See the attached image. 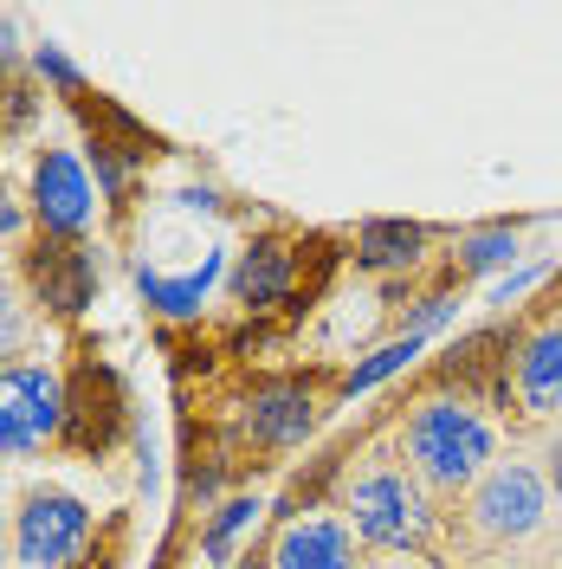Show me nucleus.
Wrapping results in <instances>:
<instances>
[{
  "label": "nucleus",
  "instance_id": "10",
  "mask_svg": "<svg viewBox=\"0 0 562 569\" xmlns=\"http://www.w3.org/2000/svg\"><path fill=\"white\" fill-rule=\"evenodd\" d=\"M284 279H291V259H284V247H252L247 259H240V298H252V305H265V298H279Z\"/></svg>",
  "mask_w": 562,
  "mask_h": 569
},
{
  "label": "nucleus",
  "instance_id": "9",
  "mask_svg": "<svg viewBox=\"0 0 562 569\" xmlns=\"http://www.w3.org/2000/svg\"><path fill=\"white\" fill-rule=\"evenodd\" d=\"M311 395L291 389V382H279V389L252 395V433L265 440V447H291V440H304L311 433Z\"/></svg>",
  "mask_w": 562,
  "mask_h": 569
},
{
  "label": "nucleus",
  "instance_id": "12",
  "mask_svg": "<svg viewBox=\"0 0 562 569\" xmlns=\"http://www.w3.org/2000/svg\"><path fill=\"white\" fill-rule=\"evenodd\" d=\"M252 511H259V498H233V505H220V518H213V531H208V557H227L233 531L252 525Z\"/></svg>",
  "mask_w": 562,
  "mask_h": 569
},
{
  "label": "nucleus",
  "instance_id": "14",
  "mask_svg": "<svg viewBox=\"0 0 562 569\" xmlns=\"http://www.w3.org/2000/svg\"><path fill=\"white\" fill-rule=\"evenodd\" d=\"M504 259H518V233H479L472 247H465V266H504Z\"/></svg>",
  "mask_w": 562,
  "mask_h": 569
},
{
  "label": "nucleus",
  "instance_id": "3",
  "mask_svg": "<svg viewBox=\"0 0 562 569\" xmlns=\"http://www.w3.org/2000/svg\"><path fill=\"white\" fill-rule=\"evenodd\" d=\"M550 511H556V498H550V479H543L536 466L498 460L492 472L465 492V531L479 537V543H492V550H518L530 537H543Z\"/></svg>",
  "mask_w": 562,
  "mask_h": 569
},
{
  "label": "nucleus",
  "instance_id": "5",
  "mask_svg": "<svg viewBox=\"0 0 562 569\" xmlns=\"http://www.w3.org/2000/svg\"><path fill=\"white\" fill-rule=\"evenodd\" d=\"M91 537V505L71 492H33L13 511V569H66Z\"/></svg>",
  "mask_w": 562,
  "mask_h": 569
},
{
  "label": "nucleus",
  "instance_id": "15",
  "mask_svg": "<svg viewBox=\"0 0 562 569\" xmlns=\"http://www.w3.org/2000/svg\"><path fill=\"white\" fill-rule=\"evenodd\" d=\"M20 227H27V213H20V194H7V188H0V240H13Z\"/></svg>",
  "mask_w": 562,
  "mask_h": 569
},
{
  "label": "nucleus",
  "instance_id": "19",
  "mask_svg": "<svg viewBox=\"0 0 562 569\" xmlns=\"http://www.w3.org/2000/svg\"><path fill=\"white\" fill-rule=\"evenodd\" d=\"M556 569H562V563H556Z\"/></svg>",
  "mask_w": 562,
  "mask_h": 569
},
{
  "label": "nucleus",
  "instance_id": "6",
  "mask_svg": "<svg viewBox=\"0 0 562 569\" xmlns=\"http://www.w3.org/2000/svg\"><path fill=\"white\" fill-rule=\"evenodd\" d=\"M27 201H33V220L46 233H84L91 227V213H98V188L84 176V162L71 156V149H46L33 162V188H27Z\"/></svg>",
  "mask_w": 562,
  "mask_h": 569
},
{
  "label": "nucleus",
  "instance_id": "1",
  "mask_svg": "<svg viewBox=\"0 0 562 569\" xmlns=\"http://www.w3.org/2000/svg\"><path fill=\"white\" fill-rule=\"evenodd\" d=\"M401 460L426 498H465L498 466V427L459 395H426L401 421Z\"/></svg>",
  "mask_w": 562,
  "mask_h": 569
},
{
  "label": "nucleus",
  "instance_id": "13",
  "mask_svg": "<svg viewBox=\"0 0 562 569\" xmlns=\"http://www.w3.org/2000/svg\"><path fill=\"white\" fill-rule=\"evenodd\" d=\"M27 343V305H20V291L0 279V356H13Z\"/></svg>",
  "mask_w": 562,
  "mask_h": 569
},
{
  "label": "nucleus",
  "instance_id": "7",
  "mask_svg": "<svg viewBox=\"0 0 562 569\" xmlns=\"http://www.w3.org/2000/svg\"><path fill=\"white\" fill-rule=\"evenodd\" d=\"M265 569H362L355 531L337 518V511H304V518H291V525L279 531Z\"/></svg>",
  "mask_w": 562,
  "mask_h": 569
},
{
  "label": "nucleus",
  "instance_id": "2",
  "mask_svg": "<svg viewBox=\"0 0 562 569\" xmlns=\"http://www.w3.org/2000/svg\"><path fill=\"white\" fill-rule=\"evenodd\" d=\"M343 525L355 531V543H369L375 557H414L433 531V511H426V492L414 486V472L394 460H369L350 472L343 486Z\"/></svg>",
  "mask_w": 562,
  "mask_h": 569
},
{
  "label": "nucleus",
  "instance_id": "17",
  "mask_svg": "<svg viewBox=\"0 0 562 569\" xmlns=\"http://www.w3.org/2000/svg\"><path fill=\"white\" fill-rule=\"evenodd\" d=\"M362 569H426L421 557H369Z\"/></svg>",
  "mask_w": 562,
  "mask_h": 569
},
{
  "label": "nucleus",
  "instance_id": "4",
  "mask_svg": "<svg viewBox=\"0 0 562 569\" xmlns=\"http://www.w3.org/2000/svg\"><path fill=\"white\" fill-rule=\"evenodd\" d=\"M66 421V389L46 362H7L0 369V460L39 453Z\"/></svg>",
  "mask_w": 562,
  "mask_h": 569
},
{
  "label": "nucleus",
  "instance_id": "16",
  "mask_svg": "<svg viewBox=\"0 0 562 569\" xmlns=\"http://www.w3.org/2000/svg\"><path fill=\"white\" fill-rule=\"evenodd\" d=\"M33 66L46 71V78H59V84H71V66H66V52H59V46H39V52H33Z\"/></svg>",
  "mask_w": 562,
  "mask_h": 569
},
{
  "label": "nucleus",
  "instance_id": "8",
  "mask_svg": "<svg viewBox=\"0 0 562 569\" xmlns=\"http://www.w3.org/2000/svg\"><path fill=\"white\" fill-rule=\"evenodd\" d=\"M518 401L536 421H562V318L536 323L518 350Z\"/></svg>",
  "mask_w": 562,
  "mask_h": 569
},
{
  "label": "nucleus",
  "instance_id": "11",
  "mask_svg": "<svg viewBox=\"0 0 562 569\" xmlns=\"http://www.w3.org/2000/svg\"><path fill=\"white\" fill-rule=\"evenodd\" d=\"M421 247V227H369V259L375 266H401V259H414Z\"/></svg>",
  "mask_w": 562,
  "mask_h": 569
},
{
  "label": "nucleus",
  "instance_id": "18",
  "mask_svg": "<svg viewBox=\"0 0 562 569\" xmlns=\"http://www.w3.org/2000/svg\"><path fill=\"white\" fill-rule=\"evenodd\" d=\"M0 537H13V511H7V486H0Z\"/></svg>",
  "mask_w": 562,
  "mask_h": 569
}]
</instances>
